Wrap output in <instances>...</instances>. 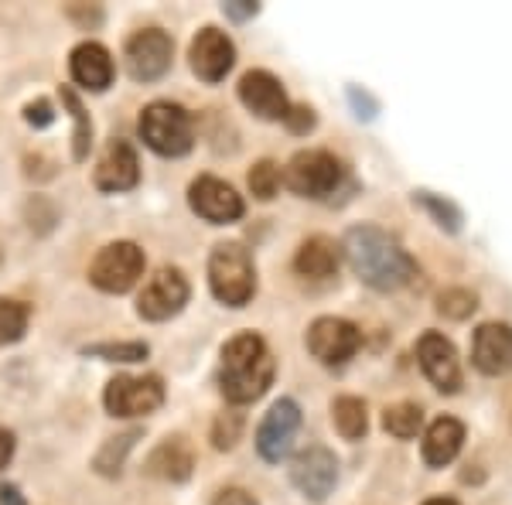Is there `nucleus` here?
<instances>
[{
  "label": "nucleus",
  "mask_w": 512,
  "mask_h": 505,
  "mask_svg": "<svg viewBox=\"0 0 512 505\" xmlns=\"http://www.w3.org/2000/svg\"><path fill=\"white\" fill-rule=\"evenodd\" d=\"M345 260L355 270L362 284L376 287V291H400L417 277L414 256L403 250L400 243L376 226H355L345 233Z\"/></svg>",
  "instance_id": "nucleus-1"
},
{
  "label": "nucleus",
  "mask_w": 512,
  "mask_h": 505,
  "mask_svg": "<svg viewBox=\"0 0 512 505\" xmlns=\"http://www.w3.org/2000/svg\"><path fill=\"white\" fill-rule=\"evenodd\" d=\"M274 355H270L267 342L253 331H243L222 349L219 366V389L229 403H253L267 393L274 383Z\"/></svg>",
  "instance_id": "nucleus-2"
},
{
  "label": "nucleus",
  "mask_w": 512,
  "mask_h": 505,
  "mask_svg": "<svg viewBox=\"0 0 512 505\" xmlns=\"http://www.w3.org/2000/svg\"><path fill=\"white\" fill-rule=\"evenodd\" d=\"M209 284H212V294H216L222 304H229V308L250 304L256 294V270H253L250 253L239 243L216 246L209 260Z\"/></svg>",
  "instance_id": "nucleus-3"
},
{
  "label": "nucleus",
  "mask_w": 512,
  "mask_h": 505,
  "mask_svg": "<svg viewBox=\"0 0 512 505\" xmlns=\"http://www.w3.org/2000/svg\"><path fill=\"white\" fill-rule=\"evenodd\" d=\"M140 137L161 157H181L195 144L192 117L175 103H151L140 113Z\"/></svg>",
  "instance_id": "nucleus-4"
},
{
  "label": "nucleus",
  "mask_w": 512,
  "mask_h": 505,
  "mask_svg": "<svg viewBox=\"0 0 512 505\" xmlns=\"http://www.w3.org/2000/svg\"><path fill=\"white\" fill-rule=\"evenodd\" d=\"M345 181V168L328 151H301L287 164V185L304 198H332Z\"/></svg>",
  "instance_id": "nucleus-5"
},
{
  "label": "nucleus",
  "mask_w": 512,
  "mask_h": 505,
  "mask_svg": "<svg viewBox=\"0 0 512 505\" xmlns=\"http://www.w3.org/2000/svg\"><path fill=\"white\" fill-rule=\"evenodd\" d=\"M140 273H144V250L134 243H110L89 267V280L106 294H123L137 284Z\"/></svg>",
  "instance_id": "nucleus-6"
},
{
  "label": "nucleus",
  "mask_w": 512,
  "mask_h": 505,
  "mask_svg": "<svg viewBox=\"0 0 512 505\" xmlns=\"http://www.w3.org/2000/svg\"><path fill=\"white\" fill-rule=\"evenodd\" d=\"M103 403L113 417H147L164 403V386L158 376H117L106 386Z\"/></svg>",
  "instance_id": "nucleus-7"
},
{
  "label": "nucleus",
  "mask_w": 512,
  "mask_h": 505,
  "mask_svg": "<svg viewBox=\"0 0 512 505\" xmlns=\"http://www.w3.org/2000/svg\"><path fill=\"white\" fill-rule=\"evenodd\" d=\"M362 345V335L352 321L345 318H318L308 328V349L325 366H342L349 362Z\"/></svg>",
  "instance_id": "nucleus-8"
},
{
  "label": "nucleus",
  "mask_w": 512,
  "mask_h": 505,
  "mask_svg": "<svg viewBox=\"0 0 512 505\" xmlns=\"http://www.w3.org/2000/svg\"><path fill=\"white\" fill-rule=\"evenodd\" d=\"M297 430H301V407L294 400H277L256 430V451L263 461H280L291 451Z\"/></svg>",
  "instance_id": "nucleus-9"
},
{
  "label": "nucleus",
  "mask_w": 512,
  "mask_h": 505,
  "mask_svg": "<svg viewBox=\"0 0 512 505\" xmlns=\"http://www.w3.org/2000/svg\"><path fill=\"white\" fill-rule=\"evenodd\" d=\"M171 38L164 35L158 28H147V31H137L134 38L127 41V69L130 76L137 82H154L161 79L164 72L171 69Z\"/></svg>",
  "instance_id": "nucleus-10"
},
{
  "label": "nucleus",
  "mask_w": 512,
  "mask_h": 505,
  "mask_svg": "<svg viewBox=\"0 0 512 505\" xmlns=\"http://www.w3.org/2000/svg\"><path fill=\"white\" fill-rule=\"evenodd\" d=\"M417 359L420 369L441 393H458L461 389V362L458 352L441 331H424L417 342Z\"/></svg>",
  "instance_id": "nucleus-11"
},
{
  "label": "nucleus",
  "mask_w": 512,
  "mask_h": 505,
  "mask_svg": "<svg viewBox=\"0 0 512 505\" xmlns=\"http://www.w3.org/2000/svg\"><path fill=\"white\" fill-rule=\"evenodd\" d=\"M188 301V280L181 277L178 270H158L151 277V284L144 287L137 301V311L144 314L147 321H168L171 314H178Z\"/></svg>",
  "instance_id": "nucleus-12"
},
{
  "label": "nucleus",
  "mask_w": 512,
  "mask_h": 505,
  "mask_svg": "<svg viewBox=\"0 0 512 505\" xmlns=\"http://www.w3.org/2000/svg\"><path fill=\"white\" fill-rule=\"evenodd\" d=\"M291 482L301 488L308 499L321 502L338 482V461L328 447H308L294 458L291 465Z\"/></svg>",
  "instance_id": "nucleus-13"
},
{
  "label": "nucleus",
  "mask_w": 512,
  "mask_h": 505,
  "mask_svg": "<svg viewBox=\"0 0 512 505\" xmlns=\"http://www.w3.org/2000/svg\"><path fill=\"white\" fill-rule=\"evenodd\" d=\"M239 99H243L246 110L256 113L260 120H284L287 110H291L280 79H274L263 69H253L239 79Z\"/></svg>",
  "instance_id": "nucleus-14"
},
{
  "label": "nucleus",
  "mask_w": 512,
  "mask_h": 505,
  "mask_svg": "<svg viewBox=\"0 0 512 505\" xmlns=\"http://www.w3.org/2000/svg\"><path fill=\"white\" fill-rule=\"evenodd\" d=\"M188 202H192V209L202 215L205 222H216V226L236 222L239 215H243V198L236 195V188L209 175L195 181L192 192H188Z\"/></svg>",
  "instance_id": "nucleus-15"
},
{
  "label": "nucleus",
  "mask_w": 512,
  "mask_h": 505,
  "mask_svg": "<svg viewBox=\"0 0 512 505\" xmlns=\"http://www.w3.org/2000/svg\"><path fill=\"white\" fill-rule=\"evenodd\" d=\"M233 62H236V48L219 28L198 31L192 41V69L198 79H205V82L226 79V72L233 69Z\"/></svg>",
  "instance_id": "nucleus-16"
},
{
  "label": "nucleus",
  "mask_w": 512,
  "mask_h": 505,
  "mask_svg": "<svg viewBox=\"0 0 512 505\" xmlns=\"http://www.w3.org/2000/svg\"><path fill=\"white\" fill-rule=\"evenodd\" d=\"M140 181V161L137 151L127 140H110L96 168V188L99 192H130Z\"/></svg>",
  "instance_id": "nucleus-17"
},
{
  "label": "nucleus",
  "mask_w": 512,
  "mask_h": 505,
  "mask_svg": "<svg viewBox=\"0 0 512 505\" xmlns=\"http://www.w3.org/2000/svg\"><path fill=\"white\" fill-rule=\"evenodd\" d=\"M472 362L478 372L485 376H502L512 369V328L489 321L475 331V345H472Z\"/></svg>",
  "instance_id": "nucleus-18"
},
{
  "label": "nucleus",
  "mask_w": 512,
  "mask_h": 505,
  "mask_svg": "<svg viewBox=\"0 0 512 505\" xmlns=\"http://www.w3.org/2000/svg\"><path fill=\"white\" fill-rule=\"evenodd\" d=\"M72 79H76L79 86L93 89V93H103V89L113 82L110 52H106L103 45H96V41L79 45L76 52H72Z\"/></svg>",
  "instance_id": "nucleus-19"
},
{
  "label": "nucleus",
  "mask_w": 512,
  "mask_h": 505,
  "mask_svg": "<svg viewBox=\"0 0 512 505\" xmlns=\"http://www.w3.org/2000/svg\"><path fill=\"white\" fill-rule=\"evenodd\" d=\"M192 468H195V451L188 447L185 437H168L147 458V471L164 478V482H185L192 475Z\"/></svg>",
  "instance_id": "nucleus-20"
},
{
  "label": "nucleus",
  "mask_w": 512,
  "mask_h": 505,
  "mask_svg": "<svg viewBox=\"0 0 512 505\" xmlns=\"http://www.w3.org/2000/svg\"><path fill=\"white\" fill-rule=\"evenodd\" d=\"M461 444H465V427H461V420H454V417L434 420L424 434V461L431 468L451 465V461L458 458Z\"/></svg>",
  "instance_id": "nucleus-21"
},
{
  "label": "nucleus",
  "mask_w": 512,
  "mask_h": 505,
  "mask_svg": "<svg viewBox=\"0 0 512 505\" xmlns=\"http://www.w3.org/2000/svg\"><path fill=\"white\" fill-rule=\"evenodd\" d=\"M338 260H342V246H335L328 236H311L297 250L294 270L308 280H325L338 270Z\"/></svg>",
  "instance_id": "nucleus-22"
},
{
  "label": "nucleus",
  "mask_w": 512,
  "mask_h": 505,
  "mask_svg": "<svg viewBox=\"0 0 512 505\" xmlns=\"http://www.w3.org/2000/svg\"><path fill=\"white\" fill-rule=\"evenodd\" d=\"M332 420H335L338 434H342L345 441H359L369 427L366 403H362L359 396H338V400L332 403Z\"/></svg>",
  "instance_id": "nucleus-23"
},
{
  "label": "nucleus",
  "mask_w": 512,
  "mask_h": 505,
  "mask_svg": "<svg viewBox=\"0 0 512 505\" xmlns=\"http://www.w3.org/2000/svg\"><path fill=\"white\" fill-rule=\"evenodd\" d=\"M420 424H424V413H420L417 403H393V407L383 413V427L390 430L393 437H400V441L417 437Z\"/></svg>",
  "instance_id": "nucleus-24"
},
{
  "label": "nucleus",
  "mask_w": 512,
  "mask_h": 505,
  "mask_svg": "<svg viewBox=\"0 0 512 505\" xmlns=\"http://www.w3.org/2000/svg\"><path fill=\"white\" fill-rule=\"evenodd\" d=\"M28 304L21 301H7V297H0V345L7 342H18V338L28 331Z\"/></svg>",
  "instance_id": "nucleus-25"
},
{
  "label": "nucleus",
  "mask_w": 512,
  "mask_h": 505,
  "mask_svg": "<svg viewBox=\"0 0 512 505\" xmlns=\"http://www.w3.org/2000/svg\"><path fill=\"white\" fill-rule=\"evenodd\" d=\"M414 202L424 205V209L437 219V226L448 229V233H458L461 222H465V215H461V209L451 202V198H441V195H431V192H417Z\"/></svg>",
  "instance_id": "nucleus-26"
},
{
  "label": "nucleus",
  "mask_w": 512,
  "mask_h": 505,
  "mask_svg": "<svg viewBox=\"0 0 512 505\" xmlns=\"http://www.w3.org/2000/svg\"><path fill=\"white\" fill-rule=\"evenodd\" d=\"M62 103L69 106V110H72V120H76V147H72V157H76V161H86L89 144H93V123H89V113L82 110L79 96L72 93L69 86L62 89Z\"/></svg>",
  "instance_id": "nucleus-27"
},
{
  "label": "nucleus",
  "mask_w": 512,
  "mask_h": 505,
  "mask_svg": "<svg viewBox=\"0 0 512 505\" xmlns=\"http://www.w3.org/2000/svg\"><path fill=\"white\" fill-rule=\"evenodd\" d=\"M475 308H478V297L472 291H465V287H448V291L437 294V311H441L444 318H451V321L472 318Z\"/></svg>",
  "instance_id": "nucleus-28"
},
{
  "label": "nucleus",
  "mask_w": 512,
  "mask_h": 505,
  "mask_svg": "<svg viewBox=\"0 0 512 505\" xmlns=\"http://www.w3.org/2000/svg\"><path fill=\"white\" fill-rule=\"evenodd\" d=\"M134 441H137V430L113 437V441L96 454V471H99V475H120L123 458H127V451L134 447Z\"/></svg>",
  "instance_id": "nucleus-29"
},
{
  "label": "nucleus",
  "mask_w": 512,
  "mask_h": 505,
  "mask_svg": "<svg viewBox=\"0 0 512 505\" xmlns=\"http://www.w3.org/2000/svg\"><path fill=\"white\" fill-rule=\"evenodd\" d=\"M86 355L106 362H140L147 359V345L144 342H103V345H89Z\"/></svg>",
  "instance_id": "nucleus-30"
},
{
  "label": "nucleus",
  "mask_w": 512,
  "mask_h": 505,
  "mask_svg": "<svg viewBox=\"0 0 512 505\" xmlns=\"http://www.w3.org/2000/svg\"><path fill=\"white\" fill-rule=\"evenodd\" d=\"M250 188H253V195L260 198V202H270V198L277 195V188H280V168L274 161H260L256 168L250 171Z\"/></svg>",
  "instance_id": "nucleus-31"
},
{
  "label": "nucleus",
  "mask_w": 512,
  "mask_h": 505,
  "mask_svg": "<svg viewBox=\"0 0 512 505\" xmlns=\"http://www.w3.org/2000/svg\"><path fill=\"white\" fill-rule=\"evenodd\" d=\"M239 434H243V417L239 413H219L216 424H212V444L219 451H229V447H236Z\"/></svg>",
  "instance_id": "nucleus-32"
},
{
  "label": "nucleus",
  "mask_w": 512,
  "mask_h": 505,
  "mask_svg": "<svg viewBox=\"0 0 512 505\" xmlns=\"http://www.w3.org/2000/svg\"><path fill=\"white\" fill-rule=\"evenodd\" d=\"M284 123L294 130V134H308V130L315 127V110H311V106H291Z\"/></svg>",
  "instance_id": "nucleus-33"
},
{
  "label": "nucleus",
  "mask_w": 512,
  "mask_h": 505,
  "mask_svg": "<svg viewBox=\"0 0 512 505\" xmlns=\"http://www.w3.org/2000/svg\"><path fill=\"white\" fill-rule=\"evenodd\" d=\"M24 120H28L31 127H52V120H55L52 103H48V99H38V103H28V106H24Z\"/></svg>",
  "instance_id": "nucleus-34"
},
{
  "label": "nucleus",
  "mask_w": 512,
  "mask_h": 505,
  "mask_svg": "<svg viewBox=\"0 0 512 505\" xmlns=\"http://www.w3.org/2000/svg\"><path fill=\"white\" fill-rule=\"evenodd\" d=\"M216 505H256V499L250 492H243V488H226V492H219Z\"/></svg>",
  "instance_id": "nucleus-35"
},
{
  "label": "nucleus",
  "mask_w": 512,
  "mask_h": 505,
  "mask_svg": "<svg viewBox=\"0 0 512 505\" xmlns=\"http://www.w3.org/2000/svg\"><path fill=\"white\" fill-rule=\"evenodd\" d=\"M260 7L256 4H246V0H239V4H226V14L229 18H236V21H243V18H250V14H256Z\"/></svg>",
  "instance_id": "nucleus-36"
},
{
  "label": "nucleus",
  "mask_w": 512,
  "mask_h": 505,
  "mask_svg": "<svg viewBox=\"0 0 512 505\" xmlns=\"http://www.w3.org/2000/svg\"><path fill=\"white\" fill-rule=\"evenodd\" d=\"M14 454V437L7 434V430H0V471L7 468V461H11Z\"/></svg>",
  "instance_id": "nucleus-37"
},
{
  "label": "nucleus",
  "mask_w": 512,
  "mask_h": 505,
  "mask_svg": "<svg viewBox=\"0 0 512 505\" xmlns=\"http://www.w3.org/2000/svg\"><path fill=\"white\" fill-rule=\"evenodd\" d=\"M0 505H24L18 488H14V485H4V488H0Z\"/></svg>",
  "instance_id": "nucleus-38"
},
{
  "label": "nucleus",
  "mask_w": 512,
  "mask_h": 505,
  "mask_svg": "<svg viewBox=\"0 0 512 505\" xmlns=\"http://www.w3.org/2000/svg\"><path fill=\"white\" fill-rule=\"evenodd\" d=\"M424 505H458L454 499H431V502H424Z\"/></svg>",
  "instance_id": "nucleus-39"
}]
</instances>
